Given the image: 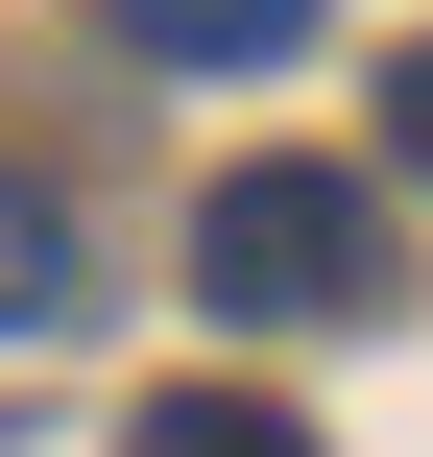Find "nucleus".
I'll return each instance as SVG.
<instances>
[{
    "instance_id": "f257e3e1",
    "label": "nucleus",
    "mask_w": 433,
    "mask_h": 457,
    "mask_svg": "<svg viewBox=\"0 0 433 457\" xmlns=\"http://www.w3.org/2000/svg\"><path fill=\"white\" fill-rule=\"evenodd\" d=\"M193 289H217L241 337L386 313V193H362V169H217V193H193Z\"/></svg>"
},
{
    "instance_id": "f03ea898",
    "label": "nucleus",
    "mask_w": 433,
    "mask_h": 457,
    "mask_svg": "<svg viewBox=\"0 0 433 457\" xmlns=\"http://www.w3.org/2000/svg\"><path fill=\"white\" fill-rule=\"evenodd\" d=\"M72 313H96V241L48 169H0V337H72Z\"/></svg>"
},
{
    "instance_id": "7ed1b4c3",
    "label": "nucleus",
    "mask_w": 433,
    "mask_h": 457,
    "mask_svg": "<svg viewBox=\"0 0 433 457\" xmlns=\"http://www.w3.org/2000/svg\"><path fill=\"white\" fill-rule=\"evenodd\" d=\"M121 48H145V72H289L313 0H121Z\"/></svg>"
},
{
    "instance_id": "20e7f679",
    "label": "nucleus",
    "mask_w": 433,
    "mask_h": 457,
    "mask_svg": "<svg viewBox=\"0 0 433 457\" xmlns=\"http://www.w3.org/2000/svg\"><path fill=\"white\" fill-rule=\"evenodd\" d=\"M121 457H313V434H289L265 386H169V410H145V434H121Z\"/></svg>"
},
{
    "instance_id": "39448f33",
    "label": "nucleus",
    "mask_w": 433,
    "mask_h": 457,
    "mask_svg": "<svg viewBox=\"0 0 433 457\" xmlns=\"http://www.w3.org/2000/svg\"><path fill=\"white\" fill-rule=\"evenodd\" d=\"M386 145H410V169H433V48H386Z\"/></svg>"
}]
</instances>
